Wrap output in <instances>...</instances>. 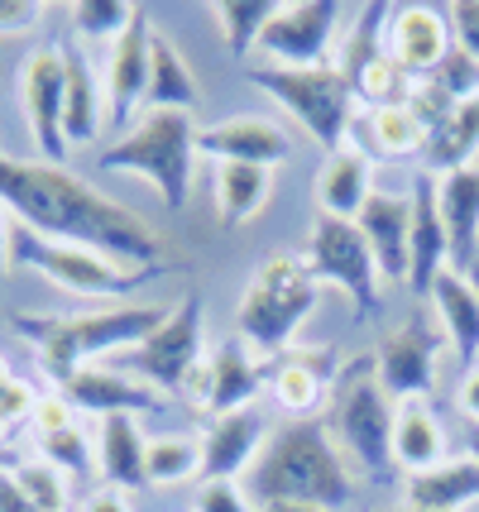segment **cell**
I'll return each mask as SVG.
<instances>
[{
    "label": "cell",
    "instance_id": "1",
    "mask_svg": "<svg viewBox=\"0 0 479 512\" xmlns=\"http://www.w3.org/2000/svg\"><path fill=\"white\" fill-rule=\"evenodd\" d=\"M0 206H10V216L44 240L87 245L130 268H168L159 230L63 163L0 154Z\"/></svg>",
    "mask_w": 479,
    "mask_h": 512
},
{
    "label": "cell",
    "instance_id": "2",
    "mask_svg": "<svg viewBox=\"0 0 479 512\" xmlns=\"http://www.w3.org/2000/svg\"><path fill=\"white\" fill-rule=\"evenodd\" d=\"M245 493L254 498V508L264 503H312V508L336 512L355 498L350 484V465L345 450L331 441V431L312 417L278 426L264 441L259 460L245 474Z\"/></svg>",
    "mask_w": 479,
    "mask_h": 512
},
{
    "label": "cell",
    "instance_id": "3",
    "mask_svg": "<svg viewBox=\"0 0 479 512\" xmlns=\"http://www.w3.org/2000/svg\"><path fill=\"white\" fill-rule=\"evenodd\" d=\"M163 316H168V307H144V302H120V307H101V312L82 316L15 312V331L39 350L44 374L63 388L77 369H87V359L135 350L139 340H149L163 326Z\"/></svg>",
    "mask_w": 479,
    "mask_h": 512
},
{
    "label": "cell",
    "instance_id": "4",
    "mask_svg": "<svg viewBox=\"0 0 479 512\" xmlns=\"http://www.w3.org/2000/svg\"><path fill=\"white\" fill-rule=\"evenodd\" d=\"M192 158H197V125L183 111H144L125 139L101 154V168L135 173L163 197L168 211H183L192 192Z\"/></svg>",
    "mask_w": 479,
    "mask_h": 512
},
{
    "label": "cell",
    "instance_id": "5",
    "mask_svg": "<svg viewBox=\"0 0 479 512\" xmlns=\"http://www.w3.org/2000/svg\"><path fill=\"white\" fill-rule=\"evenodd\" d=\"M317 292L321 283L312 278L302 254H269L264 264L254 268L250 288L240 297V312H235L245 345L264 350V355H283L288 340L297 335V326L317 307Z\"/></svg>",
    "mask_w": 479,
    "mask_h": 512
},
{
    "label": "cell",
    "instance_id": "6",
    "mask_svg": "<svg viewBox=\"0 0 479 512\" xmlns=\"http://www.w3.org/2000/svg\"><path fill=\"white\" fill-rule=\"evenodd\" d=\"M10 264L34 268L44 273L53 288L72 292V297H87V302H111L120 307L130 292L154 278L159 268H130V264H115L111 254H96L87 245H63V240H44L34 230L15 225L10 230Z\"/></svg>",
    "mask_w": 479,
    "mask_h": 512
},
{
    "label": "cell",
    "instance_id": "7",
    "mask_svg": "<svg viewBox=\"0 0 479 512\" xmlns=\"http://www.w3.org/2000/svg\"><path fill=\"white\" fill-rule=\"evenodd\" d=\"M393 412L398 407L388 402V393L374 379V359L350 364L336 379V393H331V436L379 484H388L393 469H398L393 465Z\"/></svg>",
    "mask_w": 479,
    "mask_h": 512
},
{
    "label": "cell",
    "instance_id": "8",
    "mask_svg": "<svg viewBox=\"0 0 479 512\" xmlns=\"http://www.w3.org/2000/svg\"><path fill=\"white\" fill-rule=\"evenodd\" d=\"M250 82L259 91H269L326 154H336V149L350 144L355 91H350V82L341 77L336 63H326V67H254Z\"/></svg>",
    "mask_w": 479,
    "mask_h": 512
},
{
    "label": "cell",
    "instance_id": "9",
    "mask_svg": "<svg viewBox=\"0 0 479 512\" xmlns=\"http://www.w3.org/2000/svg\"><path fill=\"white\" fill-rule=\"evenodd\" d=\"M302 259H307V268H312L317 283L341 288L345 297L355 302L360 316L379 312V278H384V273H379L374 249L365 245V235H360L355 221H336V216H321L317 211V221L307 230Z\"/></svg>",
    "mask_w": 479,
    "mask_h": 512
},
{
    "label": "cell",
    "instance_id": "10",
    "mask_svg": "<svg viewBox=\"0 0 479 512\" xmlns=\"http://www.w3.org/2000/svg\"><path fill=\"white\" fill-rule=\"evenodd\" d=\"M202 364H206V355H202V297H197V292H183V297L168 307L159 331L149 335V340H139L135 350H130V369H135L149 388L183 393Z\"/></svg>",
    "mask_w": 479,
    "mask_h": 512
},
{
    "label": "cell",
    "instance_id": "11",
    "mask_svg": "<svg viewBox=\"0 0 479 512\" xmlns=\"http://www.w3.org/2000/svg\"><path fill=\"white\" fill-rule=\"evenodd\" d=\"M341 15H345L341 0H293V5H278L254 53L264 58V67H326V53L336 44Z\"/></svg>",
    "mask_w": 479,
    "mask_h": 512
},
{
    "label": "cell",
    "instance_id": "12",
    "mask_svg": "<svg viewBox=\"0 0 479 512\" xmlns=\"http://www.w3.org/2000/svg\"><path fill=\"white\" fill-rule=\"evenodd\" d=\"M20 101L39 158L44 163H63L68 158V139H63V48H34L24 58Z\"/></svg>",
    "mask_w": 479,
    "mask_h": 512
},
{
    "label": "cell",
    "instance_id": "13",
    "mask_svg": "<svg viewBox=\"0 0 479 512\" xmlns=\"http://www.w3.org/2000/svg\"><path fill=\"white\" fill-rule=\"evenodd\" d=\"M436 355H441V345H436L432 326H427V316H412L403 331H393L379 340V350H374V379L384 388L393 402H408V398H427L436 383Z\"/></svg>",
    "mask_w": 479,
    "mask_h": 512
},
{
    "label": "cell",
    "instance_id": "14",
    "mask_svg": "<svg viewBox=\"0 0 479 512\" xmlns=\"http://www.w3.org/2000/svg\"><path fill=\"white\" fill-rule=\"evenodd\" d=\"M149 44H154V29H149V10L139 5L135 20L125 24V34L106 53L101 91H106V125L111 130H125L135 120V111L144 106V91H149Z\"/></svg>",
    "mask_w": 479,
    "mask_h": 512
},
{
    "label": "cell",
    "instance_id": "15",
    "mask_svg": "<svg viewBox=\"0 0 479 512\" xmlns=\"http://www.w3.org/2000/svg\"><path fill=\"white\" fill-rule=\"evenodd\" d=\"M456 48L446 5H398L384 20V53L398 67H408L412 77H432L441 58Z\"/></svg>",
    "mask_w": 479,
    "mask_h": 512
},
{
    "label": "cell",
    "instance_id": "16",
    "mask_svg": "<svg viewBox=\"0 0 479 512\" xmlns=\"http://www.w3.org/2000/svg\"><path fill=\"white\" fill-rule=\"evenodd\" d=\"M264 383V369L245 340H221L216 355L206 359L202 369L192 374L183 393H197V407L211 412V417H226V412H240V407H254V393Z\"/></svg>",
    "mask_w": 479,
    "mask_h": 512
},
{
    "label": "cell",
    "instance_id": "17",
    "mask_svg": "<svg viewBox=\"0 0 479 512\" xmlns=\"http://www.w3.org/2000/svg\"><path fill=\"white\" fill-rule=\"evenodd\" d=\"M197 154L211 163H259V168H278L293 154L288 134L269 115H226L216 125L197 130Z\"/></svg>",
    "mask_w": 479,
    "mask_h": 512
},
{
    "label": "cell",
    "instance_id": "18",
    "mask_svg": "<svg viewBox=\"0 0 479 512\" xmlns=\"http://www.w3.org/2000/svg\"><path fill=\"white\" fill-rule=\"evenodd\" d=\"M412 245H408V288L412 297H432V283L451 268V240H446V221L436 206V182L432 173L412 178Z\"/></svg>",
    "mask_w": 479,
    "mask_h": 512
},
{
    "label": "cell",
    "instance_id": "19",
    "mask_svg": "<svg viewBox=\"0 0 479 512\" xmlns=\"http://www.w3.org/2000/svg\"><path fill=\"white\" fill-rule=\"evenodd\" d=\"M58 398L68 402L72 412H96V417H139V412H154L159 407V393L149 383H135L115 369H77Z\"/></svg>",
    "mask_w": 479,
    "mask_h": 512
},
{
    "label": "cell",
    "instance_id": "20",
    "mask_svg": "<svg viewBox=\"0 0 479 512\" xmlns=\"http://www.w3.org/2000/svg\"><path fill=\"white\" fill-rule=\"evenodd\" d=\"M264 417L259 407H240L226 417H211L202 436V474L206 479H235V474H250V465L264 450Z\"/></svg>",
    "mask_w": 479,
    "mask_h": 512
},
{
    "label": "cell",
    "instance_id": "21",
    "mask_svg": "<svg viewBox=\"0 0 479 512\" xmlns=\"http://www.w3.org/2000/svg\"><path fill=\"white\" fill-rule=\"evenodd\" d=\"M360 235L374 249V264L388 283H408V245H412V201L393 192H374L360 211Z\"/></svg>",
    "mask_w": 479,
    "mask_h": 512
},
{
    "label": "cell",
    "instance_id": "22",
    "mask_svg": "<svg viewBox=\"0 0 479 512\" xmlns=\"http://www.w3.org/2000/svg\"><path fill=\"white\" fill-rule=\"evenodd\" d=\"M436 206L446 221V240H451V268L470 273V264L479 259V168H456L441 173L436 182Z\"/></svg>",
    "mask_w": 479,
    "mask_h": 512
},
{
    "label": "cell",
    "instance_id": "23",
    "mask_svg": "<svg viewBox=\"0 0 479 512\" xmlns=\"http://www.w3.org/2000/svg\"><path fill=\"white\" fill-rule=\"evenodd\" d=\"M336 355L331 350H297V355H278L269 388L283 412H293V422H302V412H312L326 393H336Z\"/></svg>",
    "mask_w": 479,
    "mask_h": 512
},
{
    "label": "cell",
    "instance_id": "24",
    "mask_svg": "<svg viewBox=\"0 0 479 512\" xmlns=\"http://www.w3.org/2000/svg\"><path fill=\"white\" fill-rule=\"evenodd\" d=\"M106 125V91L82 48H63V139L68 149L92 144Z\"/></svg>",
    "mask_w": 479,
    "mask_h": 512
},
{
    "label": "cell",
    "instance_id": "25",
    "mask_svg": "<svg viewBox=\"0 0 479 512\" xmlns=\"http://www.w3.org/2000/svg\"><path fill=\"white\" fill-rule=\"evenodd\" d=\"M374 197V163L365 149L345 144L336 154H326V168L317 178V201L321 216H336V221H360L365 201Z\"/></svg>",
    "mask_w": 479,
    "mask_h": 512
},
{
    "label": "cell",
    "instance_id": "26",
    "mask_svg": "<svg viewBox=\"0 0 479 512\" xmlns=\"http://www.w3.org/2000/svg\"><path fill=\"white\" fill-rule=\"evenodd\" d=\"M144 455H149V441L139 431L135 417H101V431H96V469L106 479V489H144L149 474H144Z\"/></svg>",
    "mask_w": 479,
    "mask_h": 512
},
{
    "label": "cell",
    "instance_id": "27",
    "mask_svg": "<svg viewBox=\"0 0 479 512\" xmlns=\"http://www.w3.org/2000/svg\"><path fill=\"white\" fill-rule=\"evenodd\" d=\"M446 460V431L422 398L398 402L393 412V465L408 474H427Z\"/></svg>",
    "mask_w": 479,
    "mask_h": 512
},
{
    "label": "cell",
    "instance_id": "28",
    "mask_svg": "<svg viewBox=\"0 0 479 512\" xmlns=\"http://www.w3.org/2000/svg\"><path fill=\"white\" fill-rule=\"evenodd\" d=\"M269 187H274V173L259 168V163H216L211 168V197H216V216L226 230H240L250 225L264 201H269Z\"/></svg>",
    "mask_w": 479,
    "mask_h": 512
},
{
    "label": "cell",
    "instance_id": "29",
    "mask_svg": "<svg viewBox=\"0 0 479 512\" xmlns=\"http://www.w3.org/2000/svg\"><path fill=\"white\" fill-rule=\"evenodd\" d=\"M408 508H427V512H460L479 498V460L475 455H460V460H441L427 474H408Z\"/></svg>",
    "mask_w": 479,
    "mask_h": 512
},
{
    "label": "cell",
    "instance_id": "30",
    "mask_svg": "<svg viewBox=\"0 0 479 512\" xmlns=\"http://www.w3.org/2000/svg\"><path fill=\"white\" fill-rule=\"evenodd\" d=\"M197 101H202V87H197L192 67L183 63L178 44H173L168 34H154V44H149V91H144V106H149V111L192 115Z\"/></svg>",
    "mask_w": 479,
    "mask_h": 512
},
{
    "label": "cell",
    "instance_id": "31",
    "mask_svg": "<svg viewBox=\"0 0 479 512\" xmlns=\"http://www.w3.org/2000/svg\"><path fill=\"white\" fill-rule=\"evenodd\" d=\"M432 302H436V316H441V331L446 340L456 345V355L470 364L479 359V297L470 288V278L446 268L441 278L432 283Z\"/></svg>",
    "mask_w": 479,
    "mask_h": 512
},
{
    "label": "cell",
    "instance_id": "32",
    "mask_svg": "<svg viewBox=\"0 0 479 512\" xmlns=\"http://www.w3.org/2000/svg\"><path fill=\"white\" fill-rule=\"evenodd\" d=\"M479 154V96L460 101L441 115L427 134V168H441V173H456V168H470Z\"/></svg>",
    "mask_w": 479,
    "mask_h": 512
},
{
    "label": "cell",
    "instance_id": "33",
    "mask_svg": "<svg viewBox=\"0 0 479 512\" xmlns=\"http://www.w3.org/2000/svg\"><path fill=\"white\" fill-rule=\"evenodd\" d=\"M369 134H374V149L388 158H412V154H427V134L432 125L417 115V106H388V111L369 115Z\"/></svg>",
    "mask_w": 479,
    "mask_h": 512
},
{
    "label": "cell",
    "instance_id": "34",
    "mask_svg": "<svg viewBox=\"0 0 479 512\" xmlns=\"http://www.w3.org/2000/svg\"><path fill=\"white\" fill-rule=\"evenodd\" d=\"M274 10H278L274 0H216L211 5V15L221 24V39H226V48L235 58H245V53L259 48L264 29L274 20Z\"/></svg>",
    "mask_w": 479,
    "mask_h": 512
},
{
    "label": "cell",
    "instance_id": "35",
    "mask_svg": "<svg viewBox=\"0 0 479 512\" xmlns=\"http://www.w3.org/2000/svg\"><path fill=\"white\" fill-rule=\"evenodd\" d=\"M197 469H202V441H187V436H154L149 441V455H144L149 484H183Z\"/></svg>",
    "mask_w": 479,
    "mask_h": 512
},
{
    "label": "cell",
    "instance_id": "36",
    "mask_svg": "<svg viewBox=\"0 0 479 512\" xmlns=\"http://www.w3.org/2000/svg\"><path fill=\"white\" fill-rule=\"evenodd\" d=\"M10 474H15V484H20L24 498L39 512H68V484H63L68 474L63 469H53L48 460H24Z\"/></svg>",
    "mask_w": 479,
    "mask_h": 512
},
{
    "label": "cell",
    "instance_id": "37",
    "mask_svg": "<svg viewBox=\"0 0 479 512\" xmlns=\"http://www.w3.org/2000/svg\"><path fill=\"white\" fill-rule=\"evenodd\" d=\"M139 5H125V0H77L72 5V24H77V34H87V39H120L125 34V24L135 20Z\"/></svg>",
    "mask_w": 479,
    "mask_h": 512
},
{
    "label": "cell",
    "instance_id": "38",
    "mask_svg": "<svg viewBox=\"0 0 479 512\" xmlns=\"http://www.w3.org/2000/svg\"><path fill=\"white\" fill-rule=\"evenodd\" d=\"M39 450H44L48 465L63 469V474H87V469H92V446H87V436L77 431V422L39 436Z\"/></svg>",
    "mask_w": 479,
    "mask_h": 512
},
{
    "label": "cell",
    "instance_id": "39",
    "mask_svg": "<svg viewBox=\"0 0 479 512\" xmlns=\"http://www.w3.org/2000/svg\"><path fill=\"white\" fill-rule=\"evenodd\" d=\"M197 512H259L240 479H202L197 489Z\"/></svg>",
    "mask_w": 479,
    "mask_h": 512
},
{
    "label": "cell",
    "instance_id": "40",
    "mask_svg": "<svg viewBox=\"0 0 479 512\" xmlns=\"http://www.w3.org/2000/svg\"><path fill=\"white\" fill-rule=\"evenodd\" d=\"M446 20H451V39L460 53H470L479 63V0H456L446 5Z\"/></svg>",
    "mask_w": 479,
    "mask_h": 512
},
{
    "label": "cell",
    "instance_id": "41",
    "mask_svg": "<svg viewBox=\"0 0 479 512\" xmlns=\"http://www.w3.org/2000/svg\"><path fill=\"white\" fill-rule=\"evenodd\" d=\"M44 20V5L39 0H0V34H24Z\"/></svg>",
    "mask_w": 479,
    "mask_h": 512
},
{
    "label": "cell",
    "instance_id": "42",
    "mask_svg": "<svg viewBox=\"0 0 479 512\" xmlns=\"http://www.w3.org/2000/svg\"><path fill=\"white\" fill-rule=\"evenodd\" d=\"M72 412L63 398H39V407H34V426H39V436H48V431H58V426H72Z\"/></svg>",
    "mask_w": 479,
    "mask_h": 512
},
{
    "label": "cell",
    "instance_id": "43",
    "mask_svg": "<svg viewBox=\"0 0 479 512\" xmlns=\"http://www.w3.org/2000/svg\"><path fill=\"white\" fill-rule=\"evenodd\" d=\"M0 512H39L29 498H24V489L15 484L10 469H0Z\"/></svg>",
    "mask_w": 479,
    "mask_h": 512
},
{
    "label": "cell",
    "instance_id": "44",
    "mask_svg": "<svg viewBox=\"0 0 479 512\" xmlns=\"http://www.w3.org/2000/svg\"><path fill=\"white\" fill-rule=\"evenodd\" d=\"M82 512H135L130 508V498L120 489H96L87 503H82Z\"/></svg>",
    "mask_w": 479,
    "mask_h": 512
},
{
    "label": "cell",
    "instance_id": "45",
    "mask_svg": "<svg viewBox=\"0 0 479 512\" xmlns=\"http://www.w3.org/2000/svg\"><path fill=\"white\" fill-rule=\"evenodd\" d=\"M460 412L479 426V364L465 374V383H460Z\"/></svg>",
    "mask_w": 479,
    "mask_h": 512
},
{
    "label": "cell",
    "instance_id": "46",
    "mask_svg": "<svg viewBox=\"0 0 479 512\" xmlns=\"http://www.w3.org/2000/svg\"><path fill=\"white\" fill-rule=\"evenodd\" d=\"M5 268H10V230H5V216H0V283H5Z\"/></svg>",
    "mask_w": 479,
    "mask_h": 512
},
{
    "label": "cell",
    "instance_id": "47",
    "mask_svg": "<svg viewBox=\"0 0 479 512\" xmlns=\"http://www.w3.org/2000/svg\"><path fill=\"white\" fill-rule=\"evenodd\" d=\"M259 512H326V508H312V503H264Z\"/></svg>",
    "mask_w": 479,
    "mask_h": 512
},
{
    "label": "cell",
    "instance_id": "48",
    "mask_svg": "<svg viewBox=\"0 0 479 512\" xmlns=\"http://www.w3.org/2000/svg\"><path fill=\"white\" fill-rule=\"evenodd\" d=\"M465 278H470V288H475V297H479V259L470 264V273H465Z\"/></svg>",
    "mask_w": 479,
    "mask_h": 512
},
{
    "label": "cell",
    "instance_id": "49",
    "mask_svg": "<svg viewBox=\"0 0 479 512\" xmlns=\"http://www.w3.org/2000/svg\"><path fill=\"white\" fill-rule=\"evenodd\" d=\"M470 455L479 460V426H470Z\"/></svg>",
    "mask_w": 479,
    "mask_h": 512
},
{
    "label": "cell",
    "instance_id": "50",
    "mask_svg": "<svg viewBox=\"0 0 479 512\" xmlns=\"http://www.w3.org/2000/svg\"><path fill=\"white\" fill-rule=\"evenodd\" d=\"M5 383H10V369H5V359H0V388H5Z\"/></svg>",
    "mask_w": 479,
    "mask_h": 512
},
{
    "label": "cell",
    "instance_id": "51",
    "mask_svg": "<svg viewBox=\"0 0 479 512\" xmlns=\"http://www.w3.org/2000/svg\"><path fill=\"white\" fill-rule=\"evenodd\" d=\"M398 512H427V508H408V503H403V508H398Z\"/></svg>",
    "mask_w": 479,
    "mask_h": 512
}]
</instances>
